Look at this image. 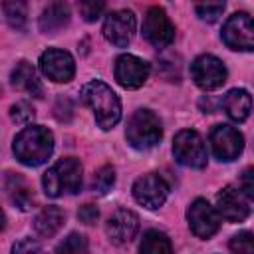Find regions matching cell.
<instances>
[{
	"mask_svg": "<svg viewBox=\"0 0 254 254\" xmlns=\"http://www.w3.org/2000/svg\"><path fill=\"white\" fill-rule=\"evenodd\" d=\"M12 149L20 163L28 167H38L50 159L54 151V135L48 127L30 125L14 137Z\"/></svg>",
	"mask_w": 254,
	"mask_h": 254,
	"instance_id": "cell-1",
	"label": "cell"
},
{
	"mask_svg": "<svg viewBox=\"0 0 254 254\" xmlns=\"http://www.w3.org/2000/svg\"><path fill=\"white\" fill-rule=\"evenodd\" d=\"M81 99L91 107L95 121L101 129H111L121 119V103L115 91L99 79H93L81 87Z\"/></svg>",
	"mask_w": 254,
	"mask_h": 254,
	"instance_id": "cell-2",
	"label": "cell"
},
{
	"mask_svg": "<svg viewBox=\"0 0 254 254\" xmlns=\"http://www.w3.org/2000/svg\"><path fill=\"white\" fill-rule=\"evenodd\" d=\"M81 163L75 157L60 159L54 167L44 173L42 185L48 196H60L64 192L75 194L81 189Z\"/></svg>",
	"mask_w": 254,
	"mask_h": 254,
	"instance_id": "cell-3",
	"label": "cell"
},
{
	"mask_svg": "<svg viewBox=\"0 0 254 254\" xmlns=\"http://www.w3.org/2000/svg\"><path fill=\"white\" fill-rule=\"evenodd\" d=\"M125 137L127 143L139 151L153 149L163 137V127L159 117L151 109H137L127 121Z\"/></svg>",
	"mask_w": 254,
	"mask_h": 254,
	"instance_id": "cell-4",
	"label": "cell"
},
{
	"mask_svg": "<svg viewBox=\"0 0 254 254\" xmlns=\"http://www.w3.org/2000/svg\"><path fill=\"white\" fill-rule=\"evenodd\" d=\"M173 153L175 159L190 169H204L206 167V147L202 137L194 129H183L173 139Z\"/></svg>",
	"mask_w": 254,
	"mask_h": 254,
	"instance_id": "cell-5",
	"label": "cell"
},
{
	"mask_svg": "<svg viewBox=\"0 0 254 254\" xmlns=\"http://www.w3.org/2000/svg\"><path fill=\"white\" fill-rule=\"evenodd\" d=\"M222 40L230 50H240V52L254 50V24L250 14L246 12L232 14L222 28Z\"/></svg>",
	"mask_w": 254,
	"mask_h": 254,
	"instance_id": "cell-6",
	"label": "cell"
},
{
	"mask_svg": "<svg viewBox=\"0 0 254 254\" xmlns=\"http://www.w3.org/2000/svg\"><path fill=\"white\" fill-rule=\"evenodd\" d=\"M143 36L155 48H167L175 40V26L167 12L159 6H151L143 18Z\"/></svg>",
	"mask_w": 254,
	"mask_h": 254,
	"instance_id": "cell-7",
	"label": "cell"
},
{
	"mask_svg": "<svg viewBox=\"0 0 254 254\" xmlns=\"http://www.w3.org/2000/svg\"><path fill=\"white\" fill-rule=\"evenodd\" d=\"M190 75L200 89L210 91L226 81V67L216 56L202 54L194 58V62L190 64Z\"/></svg>",
	"mask_w": 254,
	"mask_h": 254,
	"instance_id": "cell-8",
	"label": "cell"
},
{
	"mask_svg": "<svg viewBox=\"0 0 254 254\" xmlns=\"http://www.w3.org/2000/svg\"><path fill=\"white\" fill-rule=\"evenodd\" d=\"M167 194H169V185L157 173L143 175L133 185L135 200L139 204H143L145 208H149V210H155V208L163 206V202L167 200Z\"/></svg>",
	"mask_w": 254,
	"mask_h": 254,
	"instance_id": "cell-9",
	"label": "cell"
},
{
	"mask_svg": "<svg viewBox=\"0 0 254 254\" xmlns=\"http://www.w3.org/2000/svg\"><path fill=\"white\" fill-rule=\"evenodd\" d=\"M40 69L48 79L56 83H65L75 73V62L71 54L58 48H50L40 56Z\"/></svg>",
	"mask_w": 254,
	"mask_h": 254,
	"instance_id": "cell-10",
	"label": "cell"
},
{
	"mask_svg": "<svg viewBox=\"0 0 254 254\" xmlns=\"http://www.w3.org/2000/svg\"><path fill=\"white\" fill-rule=\"evenodd\" d=\"M149 64L137 56L121 54L115 60V79L125 89H137L141 87L149 77Z\"/></svg>",
	"mask_w": 254,
	"mask_h": 254,
	"instance_id": "cell-11",
	"label": "cell"
},
{
	"mask_svg": "<svg viewBox=\"0 0 254 254\" xmlns=\"http://www.w3.org/2000/svg\"><path fill=\"white\" fill-rule=\"evenodd\" d=\"M187 220H189L192 234L198 238H210L212 234H216V230L220 226L216 208L210 206L204 198L192 200V204L187 210Z\"/></svg>",
	"mask_w": 254,
	"mask_h": 254,
	"instance_id": "cell-12",
	"label": "cell"
},
{
	"mask_svg": "<svg viewBox=\"0 0 254 254\" xmlns=\"http://www.w3.org/2000/svg\"><path fill=\"white\" fill-rule=\"evenodd\" d=\"M135 14L131 10H113L103 24V36L117 48H125L135 36Z\"/></svg>",
	"mask_w": 254,
	"mask_h": 254,
	"instance_id": "cell-13",
	"label": "cell"
},
{
	"mask_svg": "<svg viewBox=\"0 0 254 254\" xmlns=\"http://www.w3.org/2000/svg\"><path fill=\"white\" fill-rule=\"evenodd\" d=\"M210 145L218 161H234L244 149V137L230 125H216L210 131Z\"/></svg>",
	"mask_w": 254,
	"mask_h": 254,
	"instance_id": "cell-14",
	"label": "cell"
},
{
	"mask_svg": "<svg viewBox=\"0 0 254 254\" xmlns=\"http://www.w3.org/2000/svg\"><path fill=\"white\" fill-rule=\"evenodd\" d=\"M216 206H218L216 212L228 222H242L250 214L248 198L242 194V190H238L234 187H224L216 194Z\"/></svg>",
	"mask_w": 254,
	"mask_h": 254,
	"instance_id": "cell-15",
	"label": "cell"
},
{
	"mask_svg": "<svg viewBox=\"0 0 254 254\" xmlns=\"http://www.w3.org/2000/svg\"><path fill=\"white\" fill-rule=\"evenodd\" d=\"M137 230H139V216L133 210H129V208L115 210L109 216L107 224H105V232H107V236H109V240L113 244H127V242H131L135 238Z\"/></svg>",
	"mask_w": 254,
	"mask_h": 254,
	"instance_id": "cell-16",
	"label": "cell"
},
{
	"mask_svg": "<svg viewBox=\"0 0 254 254\" xmlns=\"http://www.w3.org/2000/svg\"><path fill=\"white\" fill-rule=\"evenodd\" d=\"M4 190H6V196L10 198V202L16 208H20V210H30L32 208L34 194H32L28 183L20 175L6 173V177H4Z\"/></svg>",
	"mask_w": 254,
	"mask_h": 254,
	"instance_id": "cell-17",
	"label": "cell"
},
{
	"mask_svg": "<svg viewBox=\"0 0 254 254\" xmlns=\"http://www.w3.org/2000/svg\"><path fill=\"white\" fill-rule=\"evenodd\" d=\"M222 109L226 111V115L232 121H236V123L246 121L250 115V109H252L250 93L246 89H230L222 97Z\"/></svg>",
	"mask_w": 254,
	"mask_h": 254,
	"instance_id": "cell-18",
	"label": "cell"
},
{
	"mask_svg": "<svg viewBox=\"0 0 254 254\" xmlns=\"http://www.w3.org/2000/svg\"><path fill=\"white\" fill-rule=\"evenodd\" d=\"M12 85L20 91L34 95V97H42V83L36 75V69L26 60L18 62L16 67L12 69Z\"/></svg>",
	"mask_w": 254,
	"mask_h": 254,
	"instance_id": "cell-19",
	"label": "cell"
},
{
	"mask_svg": "<svg viewBox=\"0 0 254 254\" xmlns=\"http://www.w3.org/2000/svg\"><path fill=\"white\" fill-rule=\"evenodd\" d=\"M69 22V6L64 2H52L40 16V30L44 34H56Z\"/></svg>",
	"mask_w": 254,
	"mask_h": 254,
	"instance_id": "cell-20",
	"label": "cell"
},
{
	"mask_svg": "<svg viewBox=\"0 0 254 254\" xmlns=\"http://www.w3.org/2000/svg\"><path fill=\"white\" fill-rule=\"evenodd\" d=\"M64 224V210L58 206H44L34 218V230L42 238H52Z\"/></svg>",
	"mask_w": 254,
	"mask_h": 254,
	"instance_id": "cell-21",
	"label": "cell"
},
{
	"mask_svg": "<svg viewBox=\"0 0 254 254\" xmlns=\"http://www.w3.org/2000/svg\"><path fill=\"white\" fill-rule=\"evenodd\" d=\"M141 254H173V244L169 236L161 230H147L139 244Z\"/></svg>",
	"mask_w": 254,
	"mask_h": 254,
	"instance_id": "cell-22",
	"label": "cell"
},
{
	"mask_svg": "<svg viewBox=\"0 0 254 254\" xmlns=\"http://www.w3.org/2000/svg\"><path fill=\"white\" fill-rule=\"evenodd\" d=\"M4 16L8 20V24L14 30H24L26 22H28V8L24 2H4L2 4Z\"/></svg>",
	"mask_w": 254,
	"mask_h": 254,
	"instance_id": "cell-23",
	"label": "cell"
},
{
	"mask_svg": "<svg viewBox=\"0 0 254 254\" xmlns=\"http://www.w3.org/2000/svg\"><path fill=\"white\" fill-rule=\"evenodd\" d=\"M89 246H87V238L79 232H71L67 234L58 246H56V254H87Z\"/></svg>",
	"mask_w": 254,
	"mask_h": 254,
	"instance_id": "cell-24",
	"label": "cell"
},
{
	"mask_svg": "<svg viewBox=\"0 0 254 254\" xmlns=\"http://www.w3.org/2000/svg\"><path fill=\"white\" fill-rule=\"evenodd\" d=\"M113 185H115V169H113L111 165H103V167L95 173L91 187H93V190H95V192L105 194V192H109V190H111V187H113Z\"/></svg>",
	"mask_w": 254,
	"mask_h": 254,
	"instance_id": "cell-25",
	"label": "cell"
},
{
	"mask_svg": "<svg viewBox=\"0 0 254 254\" xmlns=\"http://www.w3.org/2000/svg\"><path fill=\"white\" fill-rule=\"evenodd\" d=\"M232 254H254V236L248 230H242L230 238Z\"/></svg>",
	"mask_w": 254,
	"mask_h": 254,
	"instance_id": "cell-26",
	"label": "cell"
},
{
	"mask_svg": "<svg viewBox=\"0 0 254 254\" xmlns=\"http://www.w3.org/2000/svg\"><path fill=\"white\" fill-rule=\"evenodd\" d=\"M34 115H36V111H34V107H32L28 101H16V103L10 107V117H12V121H16V123H20V125L32 121Z\"/></svg>",
	"mask_w": 254,
	"mask_h": 254,
	"instance_id": "cell-27",
	"label": "cell"
},
{
	"mask_svg": "<svg viewBox=\"0 0 254 254\" xmlns=\"http://www.w3.org/2000/svg\"><path fill=\"white\" fill-rule=\"evenodd\" d=\"M194 10H196V14H198L200 20H204V22H216L218 16H222V12H224V4H220V2H216V4H196Z\"/></svg>",
	"mask_w": 254,
	"mask_h": 254,
	"instance_id": "cell-28",
	"label": "cell"
},
{
	"mask_svg": "<svg viewBox=\"0 0 254 254\" xmlns=\"http://www.w3.org/2000/svg\"><path fill=\"white\" fill-rule=\"evenodd\" d=\"M103 10H105V2H93V0H89V2H81L79 4V14L87 22H95L103 14Z\"/></svg>",
	"mask_w": 254,
	"mask_h": 254,
	"instance_id": "cell-29",
	"label": "cell"
},
{
	"mask_svg": "<svg viewBox=\"0 0 254 254\" xmlns=\"http://www.w3.org/2000/svg\"><path fill=\"white\" fill-rule=\"evenodd\" d=\"M12 254H46V250L42 248L40 242H36L32 238H22V240L14 242Z\"/></svg>",
	"mask_w": 254,
	"mask_h": 254,
	"instance_id": "cell-30",
	"label": "cell"
},
{
	"mask_svg": "<svg viewBox=\"0 0 254 254\" xmlns=\"http://www.w3.org/2000/svg\"><path fill=\"white\" fill-rule=\"evenodd\" d=\"M77 218L83 222V224H95L97 218H99V208L95 204H83L79 210H77Z\"/></svg>",
	"mask_w": 254,
	"mask_h": 254,
	"instance_id": "cell-31",
	"label": "cell"
},
{
	"mask_svg": "<svg viewBox=\"0 0 254 254\" xmlns=\"http://www.w3.org/2000/svg\"><path fill=\"white\" fill-rule=\"evenodd\" d=\"M252 177H254V169L248 167L244 173H242V179H240V187H242V194L250 200L254 196V183H252Z\"/></svg>",
	"mask_w": 254,
	"mask_h": 254,
	"instance_id": "cell-32",
	"label": "cell"
},
{
	"mask_svg": "<svg viewBox=\"0 0 254 254\" xmlns=\"http://www.w3.org/2000/svg\"><path fill=\"white\" fill-rule=\"evenodd\" d=\"M54 111H56V117L60 121H69V117H71V103H69V99L60 97L56 107H54Z\"/></svg>",
	"mask_w": 254,
	"mask_h": 254,
	"instance_id": "cell-33",
	"label": "cell"
},
{
	"mask_svg": "<svg viewBox=\"0 0 254 254\" xmlns=\"http://www.w3.org/2000/svg\"><path fill=\"white\" fill-rule=\"evenodd\" d=\"M2 226H4V212H2V208H0V230H2Z\"/></svg>",
	"mask_w": 254,
	"mask_h": 254,
	"instance_id": "cell-34",
	"label": "cell"
}]
</instances>
